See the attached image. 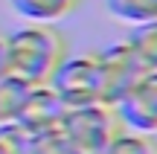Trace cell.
<instances>
[{"mask_svg":"<svg viewBox=\"0 0 157 154\" xmlns=\"http://www.w3.org/2000/svg\"><path fill=\"white\" fill-rule=\"evenodd\" d=\"M9 73L29 85H47L56 67L67 58V38L56 23H26L6 35Z\"/></svg>","mask_w":157,"mask_h":154,"instance_id":"cell-1","label":"cell"},{"mask_svg":"<svg viewBox=\"0 0 157 154\" xmlns=\"http://www.w3.org/2000/svg\"><path fill=\"white\" fill-rule=\"evenodd\" d=\"M58 131L67 140L70 154H108L111 143L122 131V122L113 105L93 102L82 108H67L58 122Z\"/></svg>","mask_w":157,"mask_h":154,"instance_id":"cell-2","label":"cell"},{"mask_svg":"<svg viewBox=\"0 0 157 154\" xmlns=\"http://www.w3.org/2000/svg\"><path fill=\"white\" fill-rule=\"evenodd\" d=\"M47 85L58 93L64 108H82V105L102 102V64L96 52L67 55L56 67Z\"/></svg>","mask_w":157,"mask_h":154,"instance_id":"cell-3","label":"cell"},{"mask_svg":"<svg viewBox=\"0 0 157 154\" xmlns=\"http://www.w3.org/2000/svg\"><path fill=\"white\" fill-rule=\"evenodd\" d=\"M102 64V102L105 105H117L137 81L143 79L146 67L137 58V52L131 50L125 41L105 47V50L96 52Z\"/></svg>","mask_w":157,"mask_h":154,"instance_id":"cell-4","label":"cell"},{"mask_svg":"<svg viewBox=\"0 0 157 154\" xmlns=\"http://www.w3.org/2000/svg\"><path fill=\"white\" fill-rule=\"evenodd\" d=\"M117 116L125 131L137 134H157V70H146L143 79L119 99Z\"/></svg>","mask_w":157,"mask_h":154,"instance_id":"cell-5","label":"cell"},{"mask_svg":"<svg viewBox=\"0 0 157 154\" xmlns=\"http://www.w3.org/2000/svg\"><path fill=\"white\" fill-rule=\"evenodd\" d=\"M64 111H67L64 102L58 99V93L50 85H32L12 122H17L26 134H41V131H50V128H58Z\"/></svg>","mask_w":157,"mask_h":154,"instance_id":"cell-6","label":"cell"},{"mask_svg":"<svg viewBox=\"0 0 157 154\" xmlns=\"http://www.w3.org/2000/svg\"><path fill=\"white\" fill-rule=\"evenodd\" d=\"M26 23H58L82 6V0H9Z\"/></svg>","mask_w":157,"mask_h":154,"instance_id":"cell-7","label":"cell"},{"mask_svg":"<svg viewBox=\"0 0 157 154\" xmlns=\"http://www.w3.org/2000/svg\"><path fill=\"white\" fill-rule=\"evenodd\" d=\"M125 44L137 52V58L143 61L146 70H157V21L134 23Z\"/></svg>","mask_w":157,"mask_h":154,"instance_id":"cell-8","label":"cell"},{"mask_svg":"<svg viewBox=\"0 0 157 154\" xmlns=\"http://www.w3.org/2000/svg\"><path fill=\"white\" fill-rule=\"evenodd\" d=\"M29 87H32L29 81L17 79V76H12V73H6L3 79H0V122H12L17 116V111H21Z\"/></svg>","mask_w":157,"mask_h":154,"instance_id":"cell-9","label":"cell"},{"mask_svg":"<svg viewBox=\"0 0 157 154\" xmlns=\"http://www.w3.org/2000/svg\"><path fill=\"white\" fill-rule=\"evenodd\" d=\"M111 17L122 23H146V21H157V0H105Z\"/></svg>","mask_w":157,"mask_h":154,"instance_id":"cell-10","label":"cell"},{"mask_svg":"<svg viewBox=\"0 0 157 154\" xmlns=\"http://www.w3.org/2000/svg\"><path fill=\"white\" fill-rule=\"evenodd\" d=\"M108 154H157V140L151 134H137V131H119L117 140L111 143Z\"/></svg>","mask_w":157,"mask_h":154,"instance_id":"cell-11","label":"cell"},{"mask_svg":"<svg viewBox=\"0 0 157 154\" xmlns=\"http://www.w3.org/2000/svg\"><path fill=\"white\" fill-rule=\"evenodd\" d=\"M26 154H70V145L64 140V134L58 128H50V131H41L29 137V151Z\"/></svg>","mask_w":157,"mask_h":154,"instance_id":"cell-12","label":"cell"},{"mask_svg":"<svg viewBox=\"0 0 157 154\" xmlns=\"http://www.w3.org/2000/svg\"><path fill=\"white\" fill-rule=\"evenodd\" d=\"M29 137L17 122H0V154H26Z\"/></svg>","mask_w":157,"mask_h":154,"instance_id":"cell-13","label":"cell"},{"mask_svg":"<svg viewBox=\"0 0 157 154\" xmlns=\"http://www.w3.org/2000/svg\"><path fill=\"white\" fill-rule=\"evenodd\" d=\"M9 73V50H6V35L0 32V79Z\"/></svg>","mask_w":157,"mask_h":154,"instance_id":"cell-14","label":"cell"}]
</instances>
